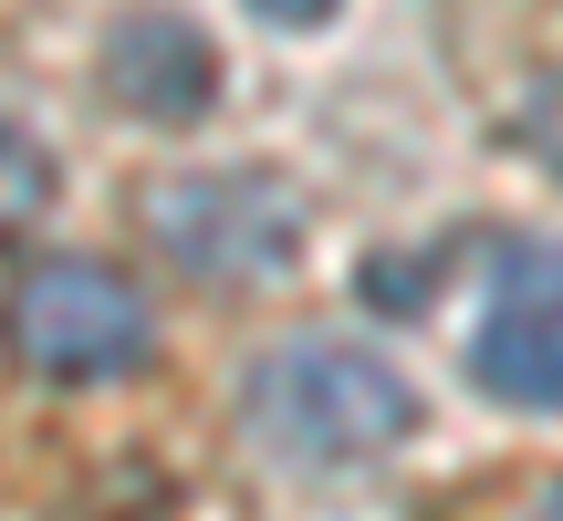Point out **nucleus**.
Wrapping results in <instances>:
<instances>
[{
    "mask_svg": "<svg viewBox=\"0 0 563 521\" xmlns=\"http://www.w3.org/2000/svg\"><path fill=\"white\" fill-rule=\"evenodd\" d=\"M251 428H262L272 459L344 469V459H376V448H397L418 428V386L376 344L302 334V344H272L251 365Z\"/></svg>",
    "mask_w": 563,
    "mask_h": 521,
    "instance_id": "f257e3e1",
    "label": "nucleus"
},
{
    "mask_svg": "<svg viewBox=\"0 0 563 521\" xmlns=\"http://www.w3.org/2000/svg\"><path fill=\"white\" fill-rule=\"evenodd\" d=\"M0 344L21 355V376L42 386H115L157 355V313L125 271L104 260H21L11 302H0Z\"/></svg>",
    "mask_w": 563,
    "mask_h": 521,
    "instance_id": "f03ea898",
    "label": "nucleus"
},
{
    "mask_svg": "<svg viewBox=\"0 0 563 521\" xmlns=\"http://www.w3.org/2000/svg\"><path fill=\"white\" fill-rule=\"evenodd\" d=\"M146 241H157L167 260H188L199 281L262 292V281H282L292 251H302V199L272 178V167H199V178L146 188Z\"/></svg>",
    "mask_w": 563,
    "mask_h": 521,
    "instance_id": "7ed1b4c3",
    "label": "nucleus"
},
{
    "mask_svg": "<svg viewBox=\"0 0 563 521\" xmlns=\"http://www.w3.org/2000/svg\"><path fill=\"white\" fill-rule=\"evenodd\" d=\"M470 376L501 407H563V241H511L490 271Z\"/></svg>",
    "mask_w": 563,
    "mask_h": 521,
    "instance_id": "20e7f679",
    "label": "nucleus"
},
{
    "mask_svg": "<svg viewBox=\"0 0 563 521\" xmlns=\"http://www.w3.org/2000/svg\"><path fill=\"white\" fill-rule=\"evenodd\" d=\"M104 95L146 125H199L209 95H220V42L188 11H136L104 32Z\"/></svg>",
    "mask_w": 563,
    "mask_h": 521,
    "instance_id": "39448f33",
    "label": "nucleus"
},
{
    "mask_svg": "<svg viewBox=\"0 0 563 521\" xmlns=\"http://www.w3.org/2000/svg\"><path fill=\"white\" fill-rule=\"evenodd\" d=\"M522 146H532L543 167H563V63L522 84Z\"/></svg>",
    "mask_w": 563,
    "mask_h": 521,
    "instance_id": "423d86ee",
    "label": "nucleus"
},
{
    "mask_svg": "<svg viewBox=\"0 0 563 521\" xmlns=\"http://www.w3.org/2000/svg\"><path fill=\"white\" fill-rule=\"evenodd\" d=\"M251 11H262L272 32H302V21H323V11H334V0H251Z\"/></svg>",
    "mask_w": 563,
    "mask_h": 521,
    "instance_id": "0eeeda50",
    "label": "nucleus"
},
{
    "mask_svg": "<svg viewBox=\"0 0 563 521\" xmlns=\"http://www.w3.org/2000/svg\"><path fill=\"white\" fill-rule=\"evenodd\" d=\"M532 521H563V490H543V511H532Z\"/></svg>",
    "mask_w": 563,
    "mask_h": 521,
    "instance_id": "6e6552de",
    "label": "nucleus"
}]
</instances>
